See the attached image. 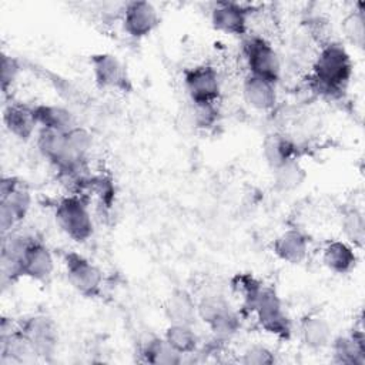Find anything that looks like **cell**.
<instances>
[{
    "label": "cell",
    "mask_w": 365,
    "mask_h": 365,
    "mask_svg": "<svg viewBox=\"0 0 365 365\" xmlns=\"http://www.w3.org/2000/svg\"><path fill=\"white\" fill-rule=\"evenodd\" d=\"M354 74V61L348 50L338 41L319 48L312 64V84L324 96H341Z\"/></svg>",
    "instance_id": "1"
},
{
    "label": "cell",
    "mask_w": 365,
    "mask_h": 365,
    "mask_svg": "<svg viewBox=\"0 0 365 365\" xmlns=\"http://www.w3.org/2000/svg\"><path fill=\"white\" fill-rule=\"evenodd\" d=\"M245 309L255 315L258 325L267 334L281 339H288L292 335V322L282 307L279 295L271 285L261 284Z\"/></svg>",
    "instance_id": "2"
},
{
    "label": "cell",
    "mask_w": 365,
    "mask_h": 365,
    "mask_svg": "<svg viewBox=\"0 0 365 365\" xmlns=\"http://www.w3.org/2000/svg\"><path fill=\"white\" fill-rule=\"evenodd\" d=\"M36 144L43 158L66 177L78 175L86 164V158L76 151L67 133L38 128Z\"/></svg>",
    "instance_id": "3"
},
{
    "label": "cell",
    "mask_w": 365,
    "mask_h": 365,
    "mask_svg": "<svg viewBox=\"0 0 365 365\" xmlns=\"http://www.w3.org/2000/svg\"><path fill=\"white\" fill-rule=\"evenodd\" d=\"M54 220L61 232L78 244L88 241L94 232V222L87 201L78 194H70L57 201Z\"/></svg>",
    "instance_id": "4"
},
{
    "label": "cell",
    "mask_w": 365,
    "mask_h": 365,
    "mask_svg": "<svg viewBox=\"0 0 365 365\" xmlns=\"http://www.w3.org/2000/svg\"><path fill=\"white\" fill-rule=\"evenodd\" d=\"M197 311L198 319L210 328L215 339H230L241 328L240 314L221 294H207L201 297L197 301Z\"/></svg>",
    "instance_id": "5"
},
{
    "label": "cell",
    "mask_w": 365,
    "mask_h": 365,
    "mask_svg": "<svg viewBox=\"0 0 365 365\" xmlns=\"http://www.w3.org/2000/svg\"><path fill=\"white\" fill-rule=\"evenodd\" d=\"M242 56L248 74L264 78L274 84L281 78V58L274 46L261 36H245Z\"/></svg>",
    "instance_id": "6"
},
{
    "label": "cell",
    "mask_w": 365,
    "mask_h": 365,
    "mask_svg": "<svg viewBox=\"0 0 365 365\" xmlns=\"http://www.w3.org/2000/svg\"><path fill=\"white\" fill-rule=\"evenodd\" d=\"M63 262L68 284L80 295L96 298L101 294L104 277L101 269L93 261L76 251H67L63 255Z\"/></svg>",
    "instance_id": "7"
},
{
    "label": "cell",
    "mask_w": 365,
    "mask_h": 365,
    "mask_svg": "<svg viewBox=\"0 0 365 365\" xmlns=\"http://www.w3.org/2000/svg\"><path fill=\"white\" fill-rule=\"evenodd\" d=\"M182 84L191 104H217L221 97L220 74L210 64H197L184 70Z\"/></svg>",
    "instance_id": "8"
},
{
    "label": "cell",
    "mask_w": 365,
    "mask_h": 365,
    "mask_svg": "<svg viewBox=\"0 0 365 365\" xmlns=\"http://www.w3.org/2000/svg\"><path fill=\"white\" fill-rule=\"evenodd\" d=\"M20 332L29 341L36 356L50 359L58 346V331L54 321L43 314L30 315L17 324Z\"/></svg>",
    "instance_id": "9"
},
{
    "label": "cell",
    "mask_w": 365,
    "mask_h": 365,
    "mask_svg": "<svg viewBox=\"0 0 365 365\" xmlns=\"http://www.w3.org/2000/svg\"><path fill=\"white\" fill-rule=\"evenodd\" d=\"M90 67L97 87L103 90L130 91L131 81L125 66L111 53H96L90 56Z\"/></svg>",
    "instance_id": "10"
},
{
    "label": "cell",
    "mask_w": 365,
    "mask_h": 365,
    "mask_svg": "<svg viewBox=\"0 0 365 365\" xmlns=\"http://www.w3.org/2000/svg\"><path fill=\"white\" fill-rule=\"evenodd\" d=\"M20 278H30L37 282H48L54 272V257L50 248L33 237L19 262Z\"/></svg>",
    "instance_id": "11"
},
{
    "label": "cell",
    "mask_w": 365,
    "mask_h": 365,
    "mask_svg": "<svg viewBox=\"0 0 365 365\" xmlns=\"http://www.w3.org/2000/svg\"><path fill=\"white\" fill-rule=\"evenodd\" d=\"M121 23L127 36L134 40H141L148 37L157 29L160 16L153 3L135 0L125 3Z\"/></svg>",
    "instance_id": "12"
},
{
    "label": "cell",
    "mask_w": 365,
    "mask_h": 365,
    "mask_svg": "<svg viewBox=\"0 0 365 365\" xmlns=\"http://www.w3.org/2000/svg\"><path fill=\"white\" fill-rule=\"evenodd\" d=\"M250 16L251 9L242 3L218 1L211 10V24L220 33L245 37L248 33Z\"/></svg>",
    "instance_id": "13"
},
{
    "label": "cell",
    "mask_w": 365,
    "mask_h": 365,
    "mask_svg": "<svg viewBox=\"0 0 365 365\" xmlns=\"http://www.w3.org/2000/svg\"><path fill=\"white\" fill-rule=\"evenodd\" d=\"M332 361L341 365H364L365 364V336L361 329L354 328L348 335L332 338L331 344Z\"/></svg>",
    "instance_id": "14"
},
{
    "label": "cell",
    "mask_w": 365,
    "mask_h": 365,
    "mask_svg": "<svg viewBox=\"0 0 365 365\" xmlns=\"http://www.w3.org/2000/svg\"><path fill=\"white\" fill-rule=\"evenodd\" d=\"M309 240L298 228L282 231L272 242V252L287 264H301L308 257Z\"/></svg>",
    "instance_id": "15"
},
{
    "label": "cell",
    "mask_w": 365,
    "mask_h": 365,
    "mask_svg": "<svg viewBox=\"0 0 365 365\" xmlns=\"http://www.w3.org/2000/svg\"><path fill=\"white\" fill-rule=\"evenodd\" d=\"M241 91L245 103L257 111L267 113L274 110L277 106V84L271 81L247 74L242 80Z\"/></svg>",
    "instance_id": "16"
},
{
    "label": "cell",
    "mask_w": 365,
    "mask_h": 365,
    "mask_svg": "<svg viewBox=\"0 0 365 365\" xmlns=\"http://www.w3.org/2000/svg\"><path fill=\"white\" fill-rule=\"evenodd\" d=\"M3 123L7 131L21 141H27L38 130L33 106L10 103L3 108Z\"/></svg>",
    "instance_id": "17"
},
{
    "label": "cell",
    "mask_w": 365,
    "mask_h": 365,
    "mask_svg": "<svg viewBox=\"0 0 365 365\" xmlns=\"http://www.w3.org/2000/svg\"><path fill=\"white\" fill-rule=\"evenodd\" d=\"M322 262L334 274H349L355 269L358 264L356 248L351 245L348 241H328L322 248Z\"/></svg>",
    "instance_id": "18"
},
{
    "label": "cell",
    "mask_w": 365,
    "mask_h": 365,
    "mask_svg": "<svg viewBox=\"0 0 365 365\" xmlns=\"http://www.w3.org/2000/svg\"><path fill=\"white\" fill-rule=\"evenodd\" d=\"M164 312L170 324L194 325L198 319L197 299L184 288H174L167 297Z\"/></svg>",
    "instance_id": "19"
},
{
    "label": "cell",
    "mask_w": 365,
    "mask_h": 365,
    "mask_svg": "<svg viewBox=\"0 0 365 365\" xmlns=\"http://www.w3.org/2000/svg\"><path fill=\"white\" fill-rule=\"evenodd\" d=\"M34 118L38 128H46L58 133H68L80 125L71 110L58 104H36L33 106Z\"/></svg>",
    "instance_id": "20"
},
{
    "label": "cell",
    "mask_w": 365,
    "mask_h": 365,
    "mask_svg": "<svg viewBox=\"0 0 365 365\" xmlns=\"http://www.w3.org/2000/svg\"><path fill=\"white\" fill-rule=\"evenodd\" d=\"M299 338L311 351H322L332 341V327L321 315H307L299 322Z\"/></svg>",
    "instance_id": "21"
},
{
    "label": "cell",
    "mask_w": 365,
    "mask_h": 365,
    "mask_svg": "<svg viewBox=\"0 0 365 365\" xmlns=\"http://www.w3.org/2000/svg\"><path fill=\"white\" fill-rule=\"evenodd\" d=\"M262 155L269 168L291 158H298L297 143L284 133H271L262 141Z\"/></svg>",
    "instance_id": "22"
},
{
    "label": "cell",
    "mask_w": 365,
    "mask_h": 365,
    "mask_svg": "<svg viewBox=\"0 0 365 365\" xmlns=\"http://www.w3.org/2000/svg\"><path fill=\"white\" fill-rule=\"evenodd\" d=\"M140 355L144 362L153 365H177L182 362V355L174 351L164 336H150L145 339Z\"/></svg>",
    "instance_id": "23"
},
{
    "label": "cell",
    "mask_w": 365,
    "mask_h": 365,
    "mask_svg": "<svg viewBox=\"0 0 365 365\" xmlns=\"http://www.w3.org/2000/svg\"><path fill=\"white\" fill-rule=\"evenodd\" d=\"M272 180L278 191H294L301 187L307 178V171L298 158H291L274 168Z\"/></svg>",
    "instance_id": "24"
},
{
    "label": "cell",
    "mask_w": 365,
    "mask_h": 365,
    "mask_svg": "<svg viewBox=\"0 0 365 365\" xmlns=\"http://www.w3.org/2000/svg\"><path fill=\"white\" fill-rule=\"evenodd\" d=\"M174 351L180 355H191L198 349L200 338L194 331V325L170 324L163 335Z\"/></svg>",
    "instance_id": "25"
},
{
    "label": "cell",
    "mask_w": 365,
    "mask_h": 365,
    "mask_svg": "<svg viewBox=\"0 0 365 365\" xmlns=\"http://www.w3.org/2000/svg\"><path fill=\"white\" fill-rule=\"evenodd\" d=\"M341 230L348 241L355 248H362L365 241V218L356 207H348L341 215Z\"/></svg>",
    "instance_id": "26"
},
{
    "label": "cell",
    "mask_w": 365,
    "mask_h": 365,
    "mask_svg": "<svg viewBox=\"0 0 365 365\" xmlns=\"http://www.w3.org/2000/svg\"><path fill=\"white\" fill-rule=\"evenodd\" d=\"M0 205L6 207L13 214L19 224L27 217L31 208V194L27 190V187H24L23 182H20L11 192L0 197Z\"/></svg>",
    "instance_id": "27"
},
{
    "label": "cell",
    "mask_w": 365,
    "mask_h": 365,
    "mask_svg": "<svg viewBox=\"0 0 365 365\" xmlns=\"http://www.w3.org/2000/svg\"><path fill=\"white\" fill-rule=\"evenodd\" d=\"M341 29L344 33L345 40L356 47V48H364L365 44V16H364V10L362 9H354L352 11H349L342 23H341Z\"/></svg>",
    "instance_id": "28"
},
{
    "label": "cell",
    "mask_w": 365,
    "mask_h": 365,
    "mask_svg": "<svg viewBox=\"0 0 365 365\" xmlns=\"http://www.w3.org/2000/svg\"><path fill=\"white\" fill-rule=\"evenodd\" d=\"M191 120L200 130H210L217 125L220 118V110L217 104H191Z\"/></svg>",
    "instance_id": "29"
},
{
    "label": "cell",
    "mask_w": 365,
    "mask_h": 365,
    "mask_svg": "<svg viewBox=\"0 0 365 365\" xmlns=\"http://www.w3.org/2000/svg\"><path fill=\"white\" fill-rule=\"evenodd\" d=\"M0 83H1V91L6 94L9 91V88L14 84V81L17 80L20 71H21V64L20 61L7 54L3 53L1 54V64H0Z\"/></svg>",
    "instance_id": "30"
},
{
    "label": "cell",
    "mask_w": 365,
    "mask_h": 365,
    "mask_svg": "<svg viewBox=\"0 0 365 365\" xmlns=\"http://www.w3.org/2000/svg\"><path fill=\"white\" fill-rule=\"evenodd\" d=\"M240 362L245 365H271L275 362V355L268 346L254 344L242 352Z\"/></svg>",
    "instance_id": "31"
}]
</instances>
